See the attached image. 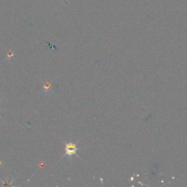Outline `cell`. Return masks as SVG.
<instances>
[{"label":"cell","mask_w":187,"mask_h":187,"mask_svg":"<svg viewBox=\"0 0 187 187\" xmlns=\"http://www.w3.org/2000/svg\"><path fill=\"white\" fill-rule=\"evenodd\" d=\"M64 143L65 144V153L64 154V156H62V158H64L66 156H72V155H76L77 156H78L77 154V151L80 148H78L77 147V143H73L64 142Z\"/></svg>","instance_id":"1"},{"label":"cell","mask_w":187,"mask_h":187,"mask_svg":"<svg viewBox=\"0 0 187 187\" xmlns=\"http://www.w3.org/2000/svg\"><path fill=\"white\" fill-rule=\"evenodd\" d=\"M51 89V84L49 83H46L43 85V90H45V92H48Z\"/></svg>","instance_id":"2"},{"label":"cell","mask_w":187,"mask_h":187,"mask_svg":"<svg viewBox=\"0 0 187 187\" xmlns=\"http://www.w3.org/2000/svg\"><path fill=\"white\" fill-rule=\"evenodd\" d=\"M13 56V53L11 54V52H10V53H8V54H7V58H10L11 56Z\"/></svg>","instance_id":"3"},{"label":"cell","mask_w":187,"mask_h":187,"mask_svg":"<svg viewBox=\"0 0 187 187\" xmlns=\"http://www.w3.org/2000/svg\"><path fill=\"white\" fill-rule=\"evenodd\" d=\"M0 102H1V100H0ZM0 118H1V120H3V119H2V118H1V115H0Z\"/></svg>","instance_id":"4"},{"label":"cell","mask_w":187,"mask_h":187,"mask_svg":"<svg viewBox=\"0 0 187 187\" xmlns=\"http://www.w3.org/2000/svg\"><path fill=\"white\" fill-rule=\"evenodd\" d=\"M0 165H1V162H0Z\"/></svg>","instance_id":"5"}]
</instances>
